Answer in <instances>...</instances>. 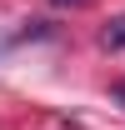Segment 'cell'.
Returning <instances> with one entry per match:
<instances>
[{"mask_svg":"<svg viewBox=\"0 0 125 130\" xmlns=\"http://www.w3.org/2000/svg\"><path fill=\"white\" fill-rule=\"evenodd\" d=\"M100 40H105L110 50H125V15H120V20H110V25H105V35H100Z\"/></svg>","mask_w":125,"mask_h":130,"instance_id":"obj_1","label":"cell"},{"mask_svg":"<svg viewBox=\"0 0 125 130\" xmlns=\"http://www.w3.org/2000/svg\"><path fill=\"white\" fill-rule=\"evenodd\" d=\"M110 95H115V100L125 105V80H115V85H110Z\"/></svg>","mask_w":125,"mask_h":130,"instance_id":"obj_2","label":"cell"},{"mask_svg":"<svg viewBox=\"0 0 125 130\" xmlns=\"http://www.w3.org/2000/svg\"><path fill=\"white\" fill-rule=\"evenodd\" d=\"M55 5H75V0H55Z\"/></svg>","mask_w":125,"mask_h":130,"instance_id":"obj_3","label":"cell"}]
</instances>
